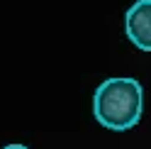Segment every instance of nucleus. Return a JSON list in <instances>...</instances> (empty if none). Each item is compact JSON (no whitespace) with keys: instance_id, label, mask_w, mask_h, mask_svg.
Listing matches in <instances>:
<instances>
[{"instance_id":"1","label":"nucleus","mask_w":151,"mask_h":149,"mask_svg":"<svg viewBox=\"0 0 151 149\" xmlns=\"http://www.w3.org/2000/svg\"><path fill=\"white\" fill-rule=\"evenodd\" d=\"M93 113H95V120L107 129H115V132L132 129L144 113V88H141V83L129 76L105 78L95 88Z\"/></svg>"},{"instance_id":"2","label":"nucleus","mask_w":151,"mask_h":149,"mask_svg":"<svg viewBox=\"0 0 151 149\" xmlns=\"http://www.w3.org/2000/svg\"><path fill=\"white\" fill-rule=\"evenodd\" d=\"M127 39L141 51H151V0H137L124 15Z\"/></svg>"},{"instance_id":"3","label":"nucleus","mask_w":151,"mask_h":149,"mask_svg":"<svg viewBox=\"0 0 151 149\" xmlns=\"http://www.w3.org/2000/svg\"><path fill=\"white\" fill-rule=\"evenodd\" d=\"M3 149H29V147H24V144H7V147H3Z\"/></svg>"}]
</instances>
